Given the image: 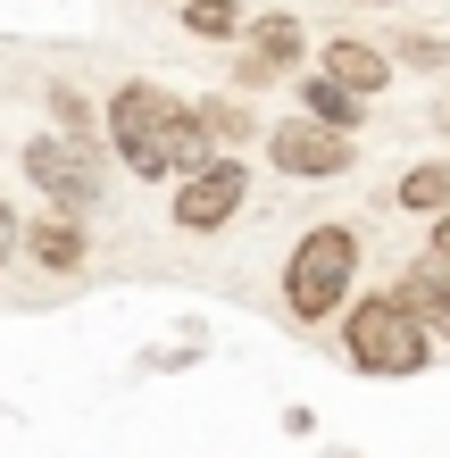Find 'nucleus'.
I'll return each instance as SVG.
<instances>
[{
  "mask_svg": "<svg viewBox=\"0 0 450 458\" xmlns=\"http://www.w3.org/2000/svg\"><path fill=\"white\" fill-rule=\"evenodd\" d=\"M109 142L125 150V175H150V183H183L200 158H217V133L167 84H117L109 92Z\"/></svg>",
  "mask_w": 450,
  "mask_h": 458,
  "instance_id": "obj_1",
  "label": "nucleus"
},
{
  "mask_svg": "<svg viewBox=\"0 0 450 458\" xmlns=\"http://www.w3.org/2000/svg\"><path fill=\"white\" fill-rule=\"evenodd\" d=\"M359 233L351 225H309L293 242V259H284V309L301 317V326H326L359 301Z\"/></svg>",
  "mask_w": 450,
  "mask_h": 458,
  "instance_id": "obj_2",
  "label": "nucleus"
},
{
  "mask_svg": "<svg viewBox=\"0 0 450 458\" xmlns=\"http://www.w3.org/2000/svg\"><path fill=\"white\" fill-rule=\"evenodd\" d=\"M342 350H351L359 375H426L442 342L409 317L401 292H367V301L342 309Z\"/></svg>",
  "mask_w": 450,
  "mask_h": 458,
  "instance_id": "obj_3",
  "label": "nucleus"
},
{
  "mask_svg": "<svg viewBox=\"0 0 450 458\" xmlns=\"http://www.w3.org/2000/svg\"><path fill=\"white\" fill-rule=\"evenodd\" d=\"M25 175H34V192L50 208H75V217L100 208V158H92L84 133H42V142H25Z\"/></svg>",
  "mask_w": 450,
  "mask_h": 458,
  "instance_id": "obj_4",
  "label": "nucleus"
},
{
  "mask_svg": "<svg viewBox=\"0 0 450 458\" xmlns=\"http://www.w3.org/2000/svg\"><path fill=\"white\" fill-rule=\"evenodd\" d=\"M267 167L293 175V183H326V175H351L359 150H351V133H342V125H326V117L301 109V117H284L267 133Z\"/></svg>",
  "mask_w": 450,
  "mask_h": 458,
  "instance_id": "obj_5",
  "label": "nucleus"
},
{
  "mask_svg": "<svg viewBox=\"0 0 450 458\" xmlns=\"http://www.w3.org/2000/svg\"><path fill=\"white\" fill-rule=\"evenodd\" d=\"M242 200H250V167L217 150V158H200V167L175 183V208H167V217L183 233H225L233 217H242Z\"/></svg>",
  "mask_w": 450,
  "mask_h": 458,
  "instance_id": "obj_6",
  "label": "nucleus"
},
{
  "mask_svg": "<svg viewBox=\"0 0 450 458\" xmlns=\"http://www.w3.org/2000/svg\"><path fill=\"white\" fill-rule=\"evenodd\" d=\"M301 59H309V34H301V17H284V9L250 17L242 50H233V92H276V84H284V75H293Z\"/></svg>",
  "mask_w": 450,
  "mask_h": 458,
  "instance_id": "obj_7",
  "label": "nucleus"
},
{
  "mask_svg": "<svg viewBox=\"0 0 450 458\" xmlns=\"http://www.w3.org/2000/svg\"><path fill=\"white\" fill-rule=\"evenodd\" d=\"M317 67H326L334 84H351L359 100H376V92L392 84V67H401V59H392L384 42H359V34H326V50H317Z\"/></svg>",
  "mask_w": 450,
  "mask_h": 458,
  "instance_id": "obj_8",
  "label": "nucleus"
},
{
  "mask_svg": "<svg viewBox=\"0 0 450 458\" xmlns=\"http://www.w3.org/2000/svg\"><path fill=\"white\" fill-rule=\"evenodd\" d=\"M25 259H34L42 276H75V267H84V217H75V208L25 217Z\"/></svg>",
  "mask_w": 450,
  "mask_h": 458,
  "instance_id": "obj_9",
  "label": "nucleus"
},
{
  "mask_svg": "<svg viewBox=\"0 0 450 458\" xmlns=\"http://www.w3.org/2000/svg\"><path fill=\"white\" fill-rule=\"evenodd\" d=\"M392 292H401V301H409V317H417V326H426L434 342H450V267L417 259V267H409V276L392 284Z\"/></svg>",
  "mask_w": 450,
  "mask_h": 458,
  "instance_id": "obj_10",
  "label": "nucleus"
},
{
  "mask_svg": "<svg viewBox=\"0 0 450 458\" xmlns=\"http://www.w3.org/2000/svg\"><path fill=\"white\" fill-rule=\"evenodd\" d=\"M175 9H183V34H192V42H242L250 34L242 0H175Z\"/></svg>",
  "mask_w": 450,
  "mask_h": 458,
  "instance_id": "obj_11",
  "label": "nucleus"
},
{
  "mask_svg": "<svg viewBox=\"0 0 450 458\" xmlns=\"http://www.w3.org/2000/svg\"><path fill=\"white\" fill-rule=\"evenodd\" d=\"M301 109H309V117H326V125H342V133H359V117H367V100H359L351 84H334L326 67H317V84H301Z\"/></svg>",
  "mask_w": 450,
  "mask_h": 458,
  "instance_id": "obj_12",
  "label": "nucleus"
},
{
  "mask_svg": "<svg viewBox=\"0 0 450 458\" xmlns=\"http://www.w3.org/2000/svg\"><path fill=\"white\" fill-rule=\"evenodd\" d=\"M392 200H401L409 217H442V208H450V158H426V167H409Z\"/></svg>",
  "mask_w": 450,
  "mask_h": 458,
  "instance_id": "obj_13",
  "label": "nucleus"
},
{
  "mask_svg": "<svg viewBox=\"0 0 450 458\" xmlns=\"http://www.w3.org/2000/svg\"><path fill=\"white\" fill-rule=\"evenodd\" d=\"M392 59H401V67L442 75V67H450V42H442V34H417V25H401V34H392Z\"/></svg>",
  "mask_w": 450,
  "mask_h": 458,
  "instance_id": "obj_14",
  "label": "nucleus"
},
{
  "mask_svg": "<svg viewBox=\"0 0 450 458\" xmlns=\"http://www.w3.org/2000/svg\"><path fill=\"white\" fill-rule=\"evenodd\" d=\"M192 109H200V125L217 133V142H250L259 133V117L242 109V100H192Z\"/></svg>",
  "mask_w": 450,
  "mask_h": 458,
  "instance_id": "obj_15",
  "label": "nucleus"
},
{
  "mask_svg": "<svg viewBox=\"0 0 450 458\" xmlns=\"http://www.w3.org/2000/svg\"><path fill=\"white\" fill-rule=\"evenodd\" d=\"M50 125H59V133H84V142H92V109H84V92L50 84Z\"/></svg>",
  "mask_w": 450,
  "mask_h": 458,
  "instance_id": "obj_16",
  "label": "nucleus"
},
{
  "mask_svg": "<svg viewBox=\"0 0 450 458\" xmlns=\"http://www.w3.org/2000/svg\"><path fill=\"white\" fill-rule=\"evenodd\" d=\"M17 250H25V217H17V208H9V200H0V267H9Z\"/></svg>",
  "mask_w": 450,
  "mask_h": 458,
  "instance_id": "obj_17",
  "label": "nucleus"
},
{
  "mask_svg": "<svg viewBox=\"0 0 450 458\" xmlns=\"http://www.w3.org/2000/svg\"><path fill=\"white\" fill-rule=\"evenodd\" d=\"M426 259H434V267H450V208L434 217V242H426Z\"/></svg>",
  "mask_w": 450,
  "mask_h": 458,
  "instance_id": "obj_18",
  "label": "nucleus"
},
{
  "mask_svg": "<svg viewBox=\"0 0 450 458\" xmlns=\"http://www.w3.org/2000/svg\"><path fill=\"white\" fill-rule=\"evenodd\" d=\"M434 125H450V92H442V100H434Z\"/></svg>",
  "mask_w": 450,
  "mask_h": 458,
  "instance_id": "obj_19",
  "label": "nucleus"
}]
</instances>
